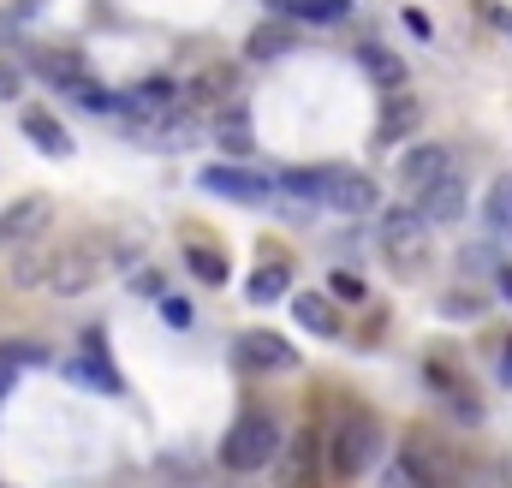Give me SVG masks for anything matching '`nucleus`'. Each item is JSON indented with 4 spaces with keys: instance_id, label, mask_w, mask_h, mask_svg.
<instances>
[{
    "instance_id": "1",
    "label": "nucleus",
    "mask_w": 512,
    "mask_h": 488,
    "mask_svg": "<svg viewBox=\"0 0 512 488\" xmlns=\"http://www.w3.org/2000/svg\"><path fill=\"white\" fill-rule=\"evenodd\" d=\"M274 453H280V423H274L268 411H251V417H239V423L227 429V441H221V471L256 477V471H268Z\"/></svg>"
},
{
    "instance_id": "2",
    "label": "nucleus",
    "mask_w": 512,
    "mask_h": 488,
    "mask_svg": "<svg viewBox=\"0 0 512 488\" xmlns=\"http://www.w3.org/2000/svg\"><path fill=\"white\" fill-rule=\"evenodd\" d=\"M376 244L382 256L399 268V274H417L429 262V215L399 203V209H382V227H376Z\"/></svg>"
},
{
    "instance_id": "3",
    "label": "nucleus",
    "mask_w": 512,
    "mask_h": 488,
    "mask_svg": "<svg viewBox=\"0 0 512 488\" xmlns=\"http://www.w3.org/2000/svg\"><path fill=\"white\" fill-rule=\"evenodd\" d=\"M376 453H382V429L370 417H346L328 441V471L334 477H364L376 465Z\"/></svg>"
},
{
    "instance_id": "4",
    "label": "nucleus",
    "mask_w": 512,
    "mask_h": 488,
    "mask_svg": "<svg viewBox=\"0 0 512 488\" xmlns=\"http://www.w3.org/2000/svg\"><path fill=\"white\" fill-rule=\"evenodd\" d=\"M322 209L334 215H370L376 209V179L352 167H322Z\"/></svg>"
},
{
    "instance_id": "5",
    "label": "nucleus",
    "mask_w": 512,
    "mask_h": 488,
    "mask_svg": "<svg viewBox=\"0 0 512 488\" xmlns=\"http://www.w3.org/2000/svg\"><path fill=\"white\" fill-rule=\"evenodd\" d=\"M96 280H102V256H96V250L72 244V250H54V256H48V292L78 298V292H90Z\"/></svg>"
},
{
    "instance_id": "6",
    "label": "nucleus",
    "mask_w": 512,
    "mask_h": 488,
    "mask_svg": "<svg viewBox=\"0 0 512 488\" xmlns=\"http://www.w3.org/2000/svg\"><path fill=\"white\" fill-rule=\"evenodd\" d=\"M203 191H215V197H227V203H268L274 197V179H262L251 167H233V161H215V167H203V179H197Z\"/></svg>"
},
{
    "instance_id": "7",
    "label": "nucleus",
    "mask_w": 512,
    "mask_h": 488,
    "mask_svg": "<svg viewBox=\"0 0 512 488\" xmlns=\"http://www.w3.org/2000/svg\"><path fill=\"white\" fill-rule=\"evenodd\" d=\"M48 221H54V203H48V197H18V203H6V209H0V250L36 244L48 233Z\"/></svg>"
},
{
    "instance_id": "8",
    "label": "nucleus",
    "mask_w": 512,
    "mask_h": 488,
    "mask_svg": "<svg viewBox=\"0 0 512 488\" xmlns=\"http://www.w3.org/2000/svg\"><path fill=\"white\" fill-rule=\"evenodd\" d=\"M233 358H239L245 369H256V375H274V369L298 364V352H292L280 334H268V328H245V334H239V346H233Z\"/></svg>"
},
{
    "instance_id": "9",
    "label": "nucleus",
    "mask_w": 512,
    "mask_h": 488,
    "mask_svg": "<svg viewBox=\"0 0 512 488\" xmlns=\"http://www.w3.org/2000/svg\"><path fill=\"white\" fill-rule=\"evenodd\" d=\"M78 387H96V393H120L126 381H120V369H114V358H108V340L102 334H84V352L72 358V369H66Z\"/></svg>"
},
{
    "instance_id": "10",
    "label": "nucleus",
    "mask_w": 512,
    "mask_h": 488,
    "mask_svg": "<svg viewBox=\"0 0 512 488\" xmlns=\"http://www.w3.org/2000/svg\"><path fill=\"white\" fill-rule=\"evenodd\" d=\"M399 459H405L429 488H453V453H447L435 435H411V441L399 447Z\"/></svg>"
},
{
    "instance_id": "11",
    "label": "nucleus",
    "mask_w": 512,
    "mask_h": 488,
    "mask_svg": "<svg viewBox=\"0 0 512 488\" xmlns=\"http://www.w3.org/2000/svg\"><path fill=\"white\" fill-rule=\"evenodd\" d=\"M447 173H453V155H447L441 143H417V149L399 155V185H405V191H429V185L447 179Z\"/></svg>"
},
{
    "instance_id": "12",
    "label": "nucleus",
    "mask_w": 512,
    "mask_h": 488,
    "mask_svg": "<svg viewBox=\"0 0 512 488\" xmlns=\"http://www.w3.org/2000/svg\"><path fill=\"white\" fill-rule=\"evenodd\" d=\"M417 209L429 215V227H453V221L465 215V179H459V173L435 179L429 191H417Z\"/></svg>"
},
{
    "instance_id": "13",
    "label": "nucleus",
    "mask_w": 512,
    "mask_h": 488,
    "mask_svg": "<svg viewBox=\"0 0 512 488\" xmlns=\"http://www.w3.org/2000/svg\"><path fill=\"white\" fill-rule=\"evenodd\" d=\"M316 483H322V447H316V435H298L286 465H280V488H316Z\"/></svg>"
},
{
    "instance_id": "14",
    "label": "nucleus",
    "mask_w": 512,
    "mask_h": 488,
    "mask_svg": "<svg viewBox=\"0 0 512 488\" xmlns=\"http://www.w3.org/2000/svg\"><path fill=\"white\" fill-rule=\"evenodd\" d=\"M24 137H30L42 155H54V161H66V155H72V137H66V125L54 120L48 108H24Z\"/></svg>"
},
{
    "instance_id": "15",
    "label": "nucleus",
    "mask_w": 512,
    "mask_h": 488,
    "mask_svg": "<svg viewBox=\"0 0 512 488\" xmlns=\"http://www.w3.org/2000/svg\"><path fill=\"white\" fill-rule=\"evenodd\" d=\"M36 72H42L54 90H66V96L90 78V72H84V60H78V54H66V48H36Z\"/></svg>"
},
{
    "instance_id": "16",
    "label": "nucleus",
    "mask_w": 512,
    "mask_h": 488,
    "mask_svg": "<svg viewBox=\"0 0 512 488\" xmlns=\"http://www.w3.org/2000/svg\"><path fill=\"white\" fill-rule=\"evenodd\" d=\"M233 90H239V78H233V66H209V72H197V84H191V108L203 114V108H227L233 102Z\"/></svg>"
},
{
    "instance_id": "17",
    "label": "nucleus",
    "mask_w": 512,
    "mask_h": 488,
    "mask_svg": "<svg viewBox=\"0 0 512 488\" xmlns=\"http://www.w3.org/2000/svg\"><path fill=\"white\" fill-rule=\"evenodd\" d=\"M358 66H364L382 90H405V60H399L393 48H382V42H358Z\"/></svg>"
},
{
    "instance_id": "18",
    "label": "nucleus",
    "mask_w": 512,
    "mask_h": 488,
    "mask_svg": "<svg viewBox=\"0 0 512 488\" xmlns=\"http://www.w3.org/2000/svg\"><path fill=\"white\" fill-rule=\"evenodd\" d=\"M292 316H298L310 334H340V316H334L328 292H298V298H292Z\"/></svg>"
},
{
    "instance_id": "19",
    "label": "nucleus",
    "mask_w": 512,
    "mask_h": 488,
    "mask_svg": "<svg viewBox=\"0 0 512 488\" xmlns=\"http://www.w3.org/2000/svg\"><path fill=\"white\" fill-rule=\"evenodd\" d=\"M411 125H417V102H411L405 90H387V114H382V125H376V143H399Z\"/></svg>"
},
{
    "instance_id": "20",
    "label": "nucleus",
    "mask_w": 512,
    "mask_h": 488,
    "mask_svg": "<svg viewBox=\"0 0 512 488\" xmlns=\"http://www.w3.org/2000/svg\"><path fill=\"white\" fill-rule=\"evenodd\" d=\"M483 221H489V233H495V239H512V173H501V179L489 185Z\"/></svg>"
},
{
    "instance_id": "21",
    "label": "nucleus",
    "mask_w": 512,
    "mask_h": 488,
    "mask_svg": "<svg viewBox=\"0 0 512 488\" xmlns=\"http://www.w3.org/2000/svg\"><path fill=\"white\" fill-rule=\"evenodd\" d=\"M215 137H221V149H227V155H245V149L256 143L245 108H227V114H221V125H215Z\"/></svg>"
},
{
    "instance_id": "22",
    "label": "nucleus",
    "mask_w": 512,
    "mask_h": 488,
    "mask_svg": "<svg viewBox=\"0 0 512 488\" xmlns=\"http://www.w3.org/2000/svg\"><path fill=\"white\" fill-rule=\"evenodd\" d=\"M185 268H191L197 280H209V286H227V262H221L209 244H185Z\"/></svg>"
},
{
    "instance_id": "23",
    "label": "nucleus",
    "mask_w": 512,
    "mask_h": 488,
    "mask_svg": "<svg viewBox=\"0 0 512 488\" xmlns=\"http://www.w3.org/2000/svg\"><path fill=\"white\" fill-rule=\"evenodd\" d=\"M12 286H18V292H30V286H48V256L24 244V250H18V262H12Z\"/></svg>"
},
{
    "instance_id": "24",
    "label": "nucleus",
    "mask_w": 512,
    "mask_h": 488,
    "mask_svg": "<svg viewBox=\"0 0 512 488\" xmlns=\"http://www.w3.org/2000/svg\"><path fill=\"white\" fill-rule=\"evenodd\" d=\"M292 48V30L286 24H256L251 30V60H274V54H286Z\"/></svg>"
},
{
    "instance_id": "25",
    "label": "nucleus",
    "mask_w": 512,
    "mask_h": 488,
    "mask_svg": "<svg viewBox=\"0 0 512 488\" xmlns=\"http://www.w3.org/2000/svg\"><path fill=\"white\" fill-rule=\"evenodd\" d=\"M286 280H292V274H286V262H280V268H274V262H268V268H256V274H251V304H274V298L286 292Z\"/></svg>"
},
{
    "instance_id": "26",
    "label": "nucleus",
    "mask_w": 512,
    "mask_h": 488,
    "mask_svg": "<svg viewBox=\"0 0 512 488\" xmlns=\"http://www.w3.org/2000/svg\"><path fill=\"white\" fill-rule=\"evenodd\" d=\"M0 364L6 369H36V364H48V346H36V340H0Z\"/></svg>"
},
{
    "instance_id": "27",
    "label": "nucleus",
    "mask_w": 512,
    "mask_h": 488,
    "mask_svg": "<svg viewBox=\"0 0 512 488\" xmlns=\"http://www.w3.org/2000/svg\"><path fill=\"white\" fill-rule=\"evenodd\" d=\"M292 12L310 18V24H340L352 12V0H292Z\"/></svg>"
},
{
    "instance_id": "28",
    "label": "nucleus",
    "mask_w": 512,
    "mask_h": 488,
    "mask_svg": "<svg viewBox=\"0 0 512 488\" xmlns=\"http://www.w3.org/2000/svg\"><path fill=\"white\" fill-rule=\"evenodd\" d=\"M376 488H429V483H423V477H417L405 459H393V465L382 471V483H376Z\"/></svg>"
},
{
    "instance_id": "29",
    "label": "nucleus",
    "mask_w": 512,
    "mask_h": 488,
    "mask_svg": "<svg viewBox=\"0 0 512 488\" xmlns=\"http://www.w3.org/2000/svg\"><path fill=\"white\" fill-rule=\"evenodd\" d=\"M328 292L346 298V304H358V298H364V280H358L352 268H340V274H328Z\"/></svg>"
},
{
    "instance_id": "30",
    "label": "nucleus",
    "mask_w": 512,
    "mask_h": 488,
    "mask_svg": "<svg viewBox=\"0 0 512 488\" xmlns=\"http://www.w3.org/2000/svg\"><path fill=\"white\" fill-rule=\"evenodd\" d=\"M161 316H167L173 328H191V322H197V310H191L185 298H167V304H161Z\"/></svg>"
},
{
    "instance_id": "31",
    "label": "nucleus",
    "mask_w": 512,
    "mask_h": 488,
    "mask_svg": "<svg viewBox=\"0 0 512 488\" xmlns=\"http://www.w3.org/2000/svg\"><path fill=\"white\" fill-rule=\"evenodd\" d=\"M18 90H24V72H18L12 60H0V102H12Z\"/></svg>"
},
{
    "instance_id": "32",
    "label": "nucleus",
    "mask_w": 512,
    "mask_h": 488,
    "mask_svg": "<svg viewBox=\"0 0 512 488\" xmlns=\"http://www.w3.org/2000/svg\"><path fill=\"white\" fill-rule=\"evenodd\" d=\"M483 18H489V24H495V30L512 42V6H501V0H483Z\"/></svg>"
},
{
    "instance_id": "33",
    "label": "nucleus",
    "mask_w": 512,
    "mask_h": 488,
    "mask_svg": "<svg viewBox=\"0 0 512 488\" xmlns=\"http://www.w3.org/2000/svg\"><path fill=\"white\" fill-rule=\"evenodd\" d=\"M495 280H501V298H512V262H501V268H495Z\"/></svg>"
},
{
    "instance_id": "34",
    "label": "nucleus",
    "mask_w": 512,
    "mask_h": 488,
    "mask_svg": "<svg viewBox=\"0 0 512 488\" xmlns=\"http://www.w3.org/2000/svg\"><path fill=\"white\" fill-rule=\"evenodd\" d=\"M6 387H12V369L0 364V399H6Z\"/></svg>"
},
{
    "instance_id": "35",
    "label": "nucleus",
    "mask_w": 512,
    "mask_h": 488,
    "mask_svg": "<svg viewBox=\"0 0 512 488\" xmlns=\"http://www.w3.org/2000/svg\"><path fill=\"white\" fill-rule=\"evenodd\" d=\"M501 381H507V387H512V346H507V375H501Z\"/></svg>"
}]
</instances>
